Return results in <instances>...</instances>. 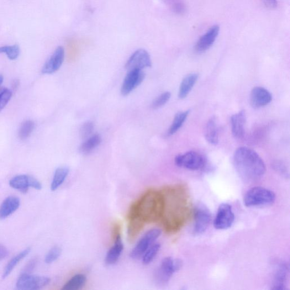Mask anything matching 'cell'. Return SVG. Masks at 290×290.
Returning a JSON list of instances; mask_svg holds the SVG:
<instances>
[{"label":"cell","instance_id":"f546056e","mask_svg":"<svg viewBox=\"0 0 290 290\" xmlns=\"http://www.w3.org/2000/svg\"><path fill=\"white\" fill-rule=\"evenodd\" d=\"M161 249L159 243L152 244L142 256V262L144 265H149L154 260Z\"/></svg>","mask_w":290,"mask_h":290},{"label":"cell","instance_id":"cb8c5ba5","mask_svg":"<svg viewBox=\"0 0 290 290\" xmlns=\"http://www.w3.org/2000/svg\"><path fill=\"white\" fill-rule=\"evenodd\" d=\"M102 138L98 134L90 136L79 147V151L83 155L91 153L101 143Z\"/></svg>","mask_w":290,"mask_h":290},{"label":"cell","instance_id":"30bf717a","mask_svg":"<svg viewBox=\"0 0 290 290\" xmlns=\"http://www.w3.org/2000/svg\"><path fill=\"white\" fill-rule=\"evenodd\" d=\"M235 215L231 205L222 204L218 208L214 221L215 228L217 230H226L233 226Z\"/></svg>","mask_w":290,"mask_h":290},{"label":"cell","instance_id":"d6986e66","mask_svg":"<svg viewBox=\"0 0 290 290\" xmlns=\"http://www.w3.org/2000/svg\"><path fill=\"white\" fill-rule=\"evenodd\" d=\"M20 199L16 196H10L5 198L0 205V219H6L13 214L20 207Z\"/></svg>","mask_w":290,"mask_h":290},{"label":"cell","instance_id":"f35d334b","mask_svg":"<svg viewBox=\"0 0 290 290\" xmlns=\"http://www.w3.org/2000/svg\"><path fill=\"white\" fill-rule=\"evenodd\" d=\"M265 6L270 9H275L277 7V0H262Z\"/></svg>","mask_w":290,"mask_h":290},{"label":"cell","instance_id":"7402d4cb","mask_svg":"<svg viewBox=\"0 0 290 290\" xmlns=\"http://www.w3.org/2000/svg\"><path fill=\"white\" fill-rule=\"evenodd\" d=\"M198 78L197 73H191L183 78L179 91V98L185 99L191 92L195 84L196 83Z\"/></svg>","mask_w":290,"mask_h":290},{"label":"cell","instance_id":"4fadbf2b","mask_svg":"<svg viewBox=\"0 0 290 290\" xmlns=\"http://www.w3.org/2000/svg\"><path fill=\"white\" fill-rule=\"evenodd\" d=\"M145 77V73L142 70L128 71L121 86V94L123 96H128L143 82Z\"/></svg>","mask_w":290,"mask_h":290},{"label":"cell","instance_id":"d4e9b609","mask_svg":"<svg viewBox=\"0 0 290 290\" xmlns=\"http://www.w3.org/2000/svg\"><path fill=\"white\" fill-rule=\"evenodd\" d=\"M31 251V248H28V249L20 252L19 254L15 257H13L11 260H10L4 269V271L3 274V278L4 279L7 278L10 274L14 270L15 267L17 266L18 263L24 259V258L29 255Z\"/></svg>","mask_w":290,"mask_h":290},{"label":"cell","instance_id":"4dcf8cb0","mask_svg":"<svg viewBox=\"0 0 290 290\" xmlns=\"http://www.w3.org/2000/svg\"><path fill=\"white\" fill-rule=\"evenodd\" d=\"M6 54L10 60L18 59L20 54V48L18 44L0 47V54Z\"/></svg>","mask_w":290,"mask_h":290},{"label":"cell","instance_id":"8992f818","mask_svg":"<svg viewBox=\"0 0 290 290\" xmlns=\"http://www.w3.org/2000/svg\"><path fill=\"white\" fill-rule=\"evenodd\" d=\"M180 260L167 257L162 260L161 265L154 274L156 282L160 284H165L170 280L171 278L182 267Z\"/></svg>","mask_w":290,"mask_h":290},{"label":"cell","instance_id":"8fae6325","mask_svg":"<svg viewBox=\"0 0 290 290\" xmlns=\"http://www.w3.org/2000/svg\"><path fill=\"white\" fill-rule=\"evenodd\" d=\"M9 184L10 187L23 193H27L31 187L38 191L42 189V184L38 180L27 175L15 176L10 179Z\"/></svg>","mask_w":290,"mask_h":290},{"label":"cell","instance_id":"8d00e7d4","mask_svg":"<svg viewBox=\"0 0 290 290\" xmlns=\"http://www.w3.org/2000/svg\"><path fill=\"white\" fill-rule=\"evenodd\" d=\"M37 263H38L37 258H34L33 259H31L25 266L22 273L30 274L34 271Z\"/></svg>","mask_w":290,"mask_h":290},{"label":"cell","instance_id":"ffe728a7","mask_svg":"<svg viewBox=\"0 0 290 290\" xmlns=\"http://www.w3.org/2000/svg\"><path fill=\"white\" fill-rule=\"evenodd\" d=\"M288 273V266L285 262L279 263L274 275V290H286L285 283Z\"/></svg>","mask_w":290,"mask_h":290},{"label":"cell","instance_id":"ab89813d","mask_svg":"<svg viewBox=\"0 0 290 290\" xmlns=\"http://www.w3.org/2000/svg\"><path fill=\"white\" fill-rule=\"evenodd\" d=\"M18 86V81H14V83H13V88H16Z\"/></svg>","mask_w":290,"mask_h":290},{"label":"cell","instance_id":"5b68a950","mask_svg":"<svg viewBox=\"0 0 290 290\" xmlns=\"http://www.w3.org/2000/svg\"><path fill=\"white\" fill-rule=\"evenodd\" d=\"M207 159L204 155L194 151L177 155L175 158V165L191 171L204 169L207 166Z\"/></svg>","mask_w":290,"mask_h":290},{"label":"cell","instance_id":"4316f807","mask_svg":"<svg viewBox=\"0 0 290 290\" xmlns=\"http://www.w3.org/2000/svg\"><path fill=\"white\" fill-rule=\"evenodd\" d=\"M189 110H187L185 111L179 112L175 116L172 123L167 131V136H171L175 134L177 131L180 129L188 117Z\"/></svg>","mask_w":290,"mask_h":290},{"label":"cell","instance_id":"277c9868","mask_svg":"<svg viewBox=\"0 0 290 290\" xmlns=\"http://www.w3.org/2000/svg\"><path fill=\"white\" fill-rule=\"evenodd\" d=\"M276 194L271 190L261 187L252 188L244 195L243 202L247 207H262L276 201Z\"/></svg>","mask_w":290,"mask_h":290},{"label":"cell","instance_id":"ac0fdd59","mask_svg":"<svg viewBox=\"0 0 290 290\" xmlns=\"http://www.w3.org/2000/svg\"><path fill=\"white\" fill-rule=\"evenodd\" d=\"M124 250V244L119 233L115 236L114 246L110 248L106 256L105 257V263L107 265H113L119 260Z\"/></svg>","mask_w":290,"mask_h":290},{"label":"cell","instance_id":"44dd1931","mask_svg":"<svg viewBox=\"0 0 290 290\" xmlns=\"http://www.w3.org/2000/svg\"><path fill=\"white\" fill-rule=\"evenodd\" d=\"M205 137L209 144L217 145L219 142V129L215 117L210 119L205 129Z\"/></svg>","mask_w":290,"mask_h":290},{"label":"cell","instance_id":"484cf974","mask_svg":"<svg viewBox=\"0 0 290 290\" xmlns=\"http://www.w3.org/2000/svg\"><path fill=\"white\" fill-rule=\"evenodd\" d=\"M69 173H70V169L66 167H60L57 168L51 184L52 191H55L60 187L65 182Z\"/></svg>","mask_w":290,"mask_h":290},{"label":"cell","instance_id":"74e56055","mask_svg":"<svg viewBox=\"0 0 290 290\" xmlns=\"http://www.w3.org/2000/svg\"><path fill=\"white\" fill-rule=\"evenodd\" d=\"M9 251L2 244H0V261L5 259L9 256Z\"/></svg>","mask_w":290,"mask_h":290},{"label":"cell","instance_id":"9a60e30c","mask_svg":"<svg viewBox=\"0 0 290 290\" xmlns=\"http://www.w3.org/2000/svg\"><path fill=\"white\" fill-rule=\"evenodd\" d=\"M219 31L220 28L218 25L212 26L198 39L194 47L195 51L198 54H202L208 50L217 39Z\"/></svg>","mask_w":290,"mask_h":290},{"label":"cell","instance_id":"836d02e7","mask_svg":"<svg viewBox=\"0 0 290 290\" xmlns=\"http://www.w3.org/2000/svg\"><path fill=\"white\" fill-rule=\"evenodd\" d=\"M12 97V92L7 88L0 93V112L6 106Z\"/></svg>","mask_w":290,"mask_h":290},{"label":"cell","instance_id":"e0dca14e","mask_svg":"<svg viewBox=\"0 0 290 290\" xmlns=\"http://www.w3.org/2000/svg\"><path fill=\"white\" fill-rule=\"evenodd\" d=\"M246 120V114L243 110L232 116L230 120L231 130L235 139L244 138Z\"/></svg>","mask_w":290,"mask_h":290},{"label":"cell","instance_id":"603a6c76","mask_svg":"<svg viewBox=\"0 0 290 290\" xmlns=\"http://www.w3.org/2000/svg\"><path fill=\"white\" fill-rule=\"evenodd\" d=\"M128 238L129 241H133L144 228L145 223L137 216L128 214Z\"/></svg>","mask_w":290,"mask_h":290},{"label":"cell","instance_id":"1f68e13d","mask_svg":"<svg viewBox=\"0 0 290 290\" xmlns=\"http://www.w3.org/2000/svg\"><path fill=\"white\" fill-rule=\"evenodd\" d=\"M171 94L169 92L163 93L160 96H158L153 102H152L151 107L153 109L160 108L165 105L170 99Z\"/></svg>","mask_w":290,"mask_h":290},{"label":"cell","instance_id":"3957f363","mask_svg":"<svg viewBox=\"0 0 290 290\" xmlns=\"http://www.w3.org/2000/svg\"><path fill=\"white\" fill-rule=\"evenodd\" d=\"M163 205L161 192L149 190L131 206L128 214L137 216L145 224L155 222L161 219Z\"/></svg>","mask_w":290,"mask_h":290},{"label":"cell","instance_id":"ba28073f","mask_svg":"<svg viewBox=\"0 0 290 290\" xmlns=\"http://www.w3.org/2000/svg\"><path fill=\"white\" fill-rule=\"evenodd\" d=\"M51 279L47 277L22 273L16 282L19 290H38L48 286Z\"/></svg>","mask_w":290,"mask_h":290},{"label":"cell","instance_id":"e575fe53","mask_svg":"<svg viewBox=\"0 0 290 290\" xmlns=\"http://www.w3.org/2000/svg\"><path fill=\"white\" fill-rule=\"evenodd\" d=\"M94 129V125L92 121H86L83 123L80 128V135L83 139H86L91 136Z\"/></svg>","mask_w":290,"mask_h":290},{"label":"cell","instance_id":"83f0119b","mask_svg":"<svg viewBox=\"0 0 290 290\" xmlns=\"http://www.w3.org/2000/svg\"><path fill=\"white\" fill-rule=\"evenodd\" d=\"M86 276L85 274H78L70 279L62 288V290H78L85 285Z\"/></svg>","mask_w":290,"mask_h":290},{"label":"cell","instance_id":"5bb4252c","mask_svg":"<svg viewBox=\"0 0 290 290\" xmlns=\"http://www.w3.org/2000/svg\"><path fill=\"white\" fill-rule=\"evenodd\" d=\"M65 50L62 46L58 47L54 54L47 61L42 68L41 72L44 75H51L59 70L64 61Z\"/></svg>","mask_w":290,"mask_h":290},{"label":"cell","instance_id":"f1b7e54d","mask_svg":"<svg viewBox=\"0 0 290 290\" xmlns=\"http://www.w3.org/2000/svg\"><path fill=\"white\" fill-rule=\"evenodd\" d=\"M35 128L33 121L26 120L21 124L18 131V136L21 140H25L29 138Z\"/></svg>","mask_w":290,"mask_h":290},{"label":"cell","instance_id":"7c38bea8","mask_svg":"<svg viewBox=\"0 0 290 290\" xmlns=\"http://www.w3.org/2000/svg\"><path fill=\"white\" fill-rule=\"evenodd\" d=\"M151 66V60L149 53L145 50L140 49L135 51L125 64L126 70L128 71L142 70Z\"/></svg>","mask_w":290,"mask_h":290},{"label":"cell","instance_id":"52a82bcc","mask_svg":"<svg viewBox=\"0 0 290 290\" xmlns=\"http://www.w3.org/2000/svg\"><path fill=\"white\" fill-rule=\"evenodd\" d=\"M193 234L202 235L205 233L212 220L209 209L203 204H198L194 209Z\"/></svg>","mask_w":290,"mask_h":290},{"label":"cell","instance_id":"6da1fadb","mask_svg":"<svg viewBox=\"0 0 290 290\" xmlns=\"http://www.w3.org/2000/svg\"><path fill=\"white\" fill-rule=\"evenodd\" d=\"M163 197L161 219L168 232H175L185 225L190 214V202L185 187L176 185L165 188L161 192Z\"/></svg>","mask_w":290,"mask_h":290},{"label":"cell","instance_id":"60d3db41","mask_svg":"<svg viewBox=\"0 0 290 290\" xmlns=\"http://www.w3.org/2000/svg\"><path fill=\"white\" fill-rule=\"evenodd\" d=\"M3 81H4V77L2 75V74H0V86L2 85V84L3 82Z\"/></svg>","mask_w":290,"mask_h":290},{"label":"cell","instance_id":"7a4b0ae2","mask_svg":"<svg viewBox=\"0 0 290 290\" xmlns=\"http://www.w3.org/2000/svg\"><path fill=\"white\" fill-rule=\"evenodd\" d=\"M234 165L240 177L247 182H255L265 175L264 162L257 152L249 147H240L233 157Z\"/></svg>","mask_w":290,"mask_h":290},{"label":"cell","instance_id":"2e32d148","mask_svg":"<svg viewBox=\"0 0 290 290\" xmlns=\"http://www.w3.org/2000/svg\"><path fill=\"white\" fill-rule=\"evenodd\" d=\"M272 95L264 87L257 86L252 89L250 95L252 106L259 108L266 106L272 101Z\"/></svg>","mask_w":290,"mask_h":290},{"label":"cell","instance_id":"d6a6232c","mask_svg":"<svg viewBox=\"0 0 290 290\" xmlns=\"http://www.w3.org/2000/svg\"><path fill=\"white\" fill-rule=\"evenodd\" d=\"M62 250L60 247L55 246L51 249L45 257V262L50 264L56 261L61 255Z\"/></svg>","mask_w":290,"mask_h":290},{"label":"cell","instance_id":"d590c367","mask_svg":"<svg viewBox=\"0 0 290 290\" xmlns=\"http://www.w3.org/2000/svg\"><path fill=\"white\" fill-rule=\"evenodd\" d=\"M273 167L278 173L284 176H288V172L287 167L284 163L281 161H276L273 163Z\"/></svg>","mask_w":290,"mask_h":290},{"label":"cell","instance_id":"9c48e42d","mask_svg":"<svg viewBox=\"0 0 290 290\" xmlns=\"http://www.w3.org/2000/svg\"><path fill=\"white\" fill-rule=\"evenodd\" d=\"M161 233L162 231L159 229H152L147 231L131 250L130 257L134 260L142 257L147 250L159 238Z\"/></svg>","mask_w":290,"mask_h":290}]
</instances>
